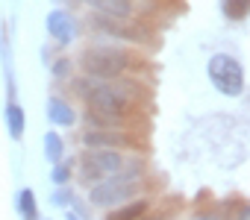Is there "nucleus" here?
Listing matches in <instances>:
<instances>
[{
    "label": "nucleus",
    "instance_id": "f257e3e1",
    "mask_svg": "<svg viewBox=\"0 0 250 220\" xmlns=\"http://www.w3.org/2000/svg\"><path fill=\"white\" fill-rule=\"evenodd\" d=\"M71 91L85 106L83 121L88 127H127L142 112V82L130 76L94 79L88 73H74Z\"/></svg>",
    "mask_w": 250,
    "mask_h": 220
},
{
    "label": "nucleus",
    "instance_id": "f03ea898",
    "mask_svg": "<svg viewBox=\"0 0 250 220\" xmlns=\"http://www.w3.org/2000/svg\"><path fill=\"white\" fill-rule=\"evenodd\" d=\"M142 65V56L130 47H124L121 41H91L80 50L77 68L80 73H88L94 79H118V76H130Z\"/></svg>",
    "mask_w": 250,
    "mask_h": 220
},
{
    "label": "nucleus",
    "instance_id": "7ed1b4c3",
    "mask_svg": "<svg viewBox=\"0 0 250 220\" xmlns=\"http://www.w3.org/2000/svg\"><path fill=\"white\" fill-rule=\"evenodd\" d=\"M142 176H145V159L133 156L124 162V167L94 185H88V205L94 208H115L121 202H130L142 191Z\"/></svg>",
    "mask_w": 250,
    "mask_h": 220
},
{
    "label": "nucleus",
    "instance_id": "20e7f679",
    "mask_svg": "<svg viewBox=\"0 0 250 220\" xmlns=\"http://www.w3.org/2000/svg\"><path fill=\"white\" fill-rule=\"evenodd\" d=\"M206 76H209V85L224 94V97H241L244 88H247V79H244V65L232 56V53H212L206 59Z\"/></svg>",
    "mask_w": 250,
    "mask_h": 220
},
{
    "label": "nucleus",
    "instance_id": "39448f33",
    "mask_svg": "<svg viewBox=\"0 0 250 220\" xmlns=\"http://www.w3.org/2000/svg\"><path fill=\"white\" fill-rule=\"evenodd\" d=\"M124 162H127V156H124V150H83L80 159L74 162V170H77V179L83 185H94L112 173H118L124 167Z\"/></svg>",
    "mask_w": 250,
    "mask_h": 220
},
{
    "label": "nucleus",
    "instance_id": "423d86ee",
    "mask_svg": "<svg viewBox=\"0 0 250 220\" xmlns=\"http://www.w3.org/2000/svg\"><path fill=\"white\" fill-rule=\"evenodd\" d=\"M44 33H47V38L56 50H65L80 38V18L68 6L59 3L44 15Z\"/></svg>",
    "mask_w": 250,
    "mask_h": 220
},
{
    "label": "nucleus",
    "instance_id": "0eeeda50",
    "mask_svg": "<svg viewBox=\"0 0 250 220\" xmlns=\"http://www.w3.org/2000/svg\"><path fill=\"white\" fill-rule=\"evenodd\" d=\"M83 147L85 150H130V147H139L136 135H130L124 127H88L83 135H80Z\"/></svg>",
    "mask_w": 250,
    "mask_h": 220
},
{
    "label": "nucleus",
    "instance_id": "6e6552de",
    "mask_svg": "<svg viewBox=\"0 0 250 220\" xmlns=\"http://www.w3.org/2000/svg\"><path fill=\"white\" fill-rule=\"evenodd\" d=\"M44 112H47V121L56 127V129H71L77 124V109L68 97L62 94H50L47 97V106H44Z\"/></svg>",
    "mask_w": 250,
    "mask_h": 220
},
{
    "label": "nucleus",
    "instance_id": "1a4fd4ad",
    "mask_svg": "<svg viewBox=\"0 0 250 220\" xmlns=\"http://www.w3.org/2000/svg\"><path fill=\"white\" fill-rule=\"evenodd\" d=\"M88 6V12H100L109 18H121V21H130L139 18V3L136 0H83Z\"/></svg>",
    "mask_w": 250,
    "mask_h": 220
},
{
    "label": "nucleus",
    "instance_id": "9d476101",
    "mask_svg": "<svg viewBox=\"0 0 250 220\" xmlns=\"http://www.w3.org/2000/svg\"><path fill=\"white\" fill-rule=\"evenodd\" d=\"M3 124H6V132H9L12 141L24 138V132H27V112H24V106H21L18 97L6 100V106H3Z\"/></svg>",
    "mask_w": 250,
    "mask_h": 220
},
{
    "label": "nucleus",
    "instance_id": "9b49d317",
    "mask_svg": "<svg viewBox=\"0 0 250 220\" xmlns=\"http://www.w3.org/2000/svg\"><path fill=\"white\" fill-rule=\"evenodd\" d=\"M0 68H3V82H6V100L15 97V62H12V41L9 33L0 27Z\"/></svg>",
    "mask_w": 250,
    "mask_h": 220
},
{
    "label": "nucleus",
    "instance_id": "f8f14e48",
    "mask_svg": "<svg viewBox=\"0 0 250 220\" xmlns=\"http://www.w3.org/2000/svg\"><path fill=\"white\" fill-rule=\"evenodd\" d=\"M145 211H150V200L139 194V197L130 200V202H121V205L109 208V214H106L103 220H139Z\"/></svg>",
    "mask_w": 250,
    "mask_h": 220
},
{
    "label": "nucleus",
    "instance_id": "ddd939ff",
    "mask_svg": "<svg viewBox=\"0 0 250 220\" xmlns=\"http://www.w3.org/2000/svg\"><path fill=\"white\" fill-rule=\"evenodd\" d=\"M15 211L21 214V220H36L39 217V197L33 188H21L15 194Z\"/></svg>",
    "mask_w": 250,
    "mask_h": 220
},
{
    "label": "nucleus",
    "instance_id": "4468645a",
    "mask_svg": "<svg viewBox=\"0 0 250 220\" xmlns=\"http://www.w3.org/2000/svg\"><path fill=\"white\" fill-rule=\"evenodd\" d=\"M42 150H44V159L53 165V162H59V159H65V138L56 132V129H47L44 135H42Z\"/></svg>",
    "mask_w": 250,
    "mask_h": 220
},
{
    "label": "nucleus",
    "instance_id": "2eb2a0df",
    "mask_svg": "<svg viewBox=\"0 0 250 220\" xmlns=\"http://www.w3.org/2000/svg\"><path fill=\"white\" fill-rule=\"evenodd\" d=\"M50 68V76L56 79V82H71V76L77 73V59H71V56H53V62L47 65Z\"/></svg>",
    "mask_w": 250,
    "mask_h": 220
},
{
    "label": "nucleus",
    "instance_id": "dca6fc26",
    "mask_svg": "<svg viewBox=\"0 0 250 220\" xmlns=\"http://www.w3.org/2000/svg\"><path fill=\"white\" fill-rule=\"evenodd\" d=\"M218 6H221V15L232 24H241L250 15V0H218Z\"/></svg>",
    "mask_w": 250,
    "mask_h": 220
},
{
    "label": "nucleus",
    "instance_id": "f3484780",
    "mask_svg": "<svg viewBox=\"0 0 250 220\" xmlns=\"http://www.w3.org/2000/svg\"><path fill=\"white\" fill-rule=\"evenodd\" d=\"M74 179V159H59L50 165V182L53 185H71Z\"/></svg>",
    "mask_w": 250,
    "mask_h": 220
},
{
    "label": "nucleus",
    "instance_id": "a211bd4d",
    "mask_svg": "<svg viewBox=\"0 0 250 220\" xmlns=\"http://www.w3.org/2000/svg\"><path fill=\"white\" fill-rule=\"evenodd\" d=\"M74 197H77V194H74L71 185H56L53 194H50V205H53V208H71Z\"/></svg>",
    "mask_w": 250,
    "mask_h": 220
},
{
    "label": "nucleus",
    "instance_id": "6ab92c4d",
    "mask_svg": "<svg viewBox=\"0 0 250 220\" xmlns=\"http://www.w3.org/2000/svg\"><path fill=\"white\" fill-rule=\"evenodd\" d=\"M53 50H56L53 44H44V47H42V65H50V62H53Z\"/></svg>",
    "mask_w": 250,
    "mask_h": 220
},
{
    "label": "nucleus",
    "instance_id": "aec40b11",
    "mask_svg": "<svg viewBox=\"0 0 250 220\" xmlns=\"http://www.w3.org/2000/svg\"><path fill=\"white\" fill-rule=\"evenodd\" d=\"M191 220H221V214H218V211H212V208H209V211H197V214H194V217H191Z\"/></svg>",
    "mask_w": 250,
    "mask_h": 220
},
{
    "label": "nucleus",
    "instance_id": "412c9836",
    "mask_svg": "<svg viewBox=\"0 0 250 220\" xmlns=\"http://www.w3.org/2000/svg\"><path fill=\"white\" fill-rule=\"evenodd\" d=\"M139 220H165V214H150V211H145Z\"/></svg>",
    "mask_w": 250,
    "mask_h": 220
},
{
    "label": "nucleus",
    "instance_id": "4be33fe9",
    "mask_svg": "<svg viewBox=\"0 0 250 220\" xmlns=\"http://www.w3.org/2000/svg\"><path fill=\"white\" fill-rule=\"evenodd\" d=\"M65 220H80V217H77V214H74L71 208H65Z\"/></svg>",
    "mask_w": 250,
    "mask_h": 220
},
{
    "label": "nucleus",
    "instance_id": "5701e85b",
    "mask_svg": "<svg viewBox=\"0 0 250 220\" xmlns=\"http://www.w3.org/2000/svg\"><path fill=\"white\" fill-rule=\"evenodd\" d=\"M50 3H56V6H59V3H68V0H50Z\"/></svg>",
    "mask_w": 250,
    "mask_h": 220
},
{
    "label": "nucleus",
    "instance_id": "b1692460",
    "mask_svg": "<svg viewBox=\"0 0 250 220\" xmlns=\"http://www.w3.org/2000/svg\"><path fill=\"white\" fill-rule=\"evenodd\" d=\"M36 220H50V217H36Z\"/></svg>",
    "mask_w": 250,
    "mask_h": 220
},
{
    "label": "nucleus",
    "instance_id": "393cba45",
    "mask_svg": "<svg viewBox=\"0 0 250 220\" xmlns=\"http://www.w3.org/2000/svg\"><path fill=\"white\" fill-rule=\"evenodd\" d=\"M136 3H142V0H136Z\"/></svg>",
    "mask_w": 250,
    "mask_h": 220
}]
</instances>
